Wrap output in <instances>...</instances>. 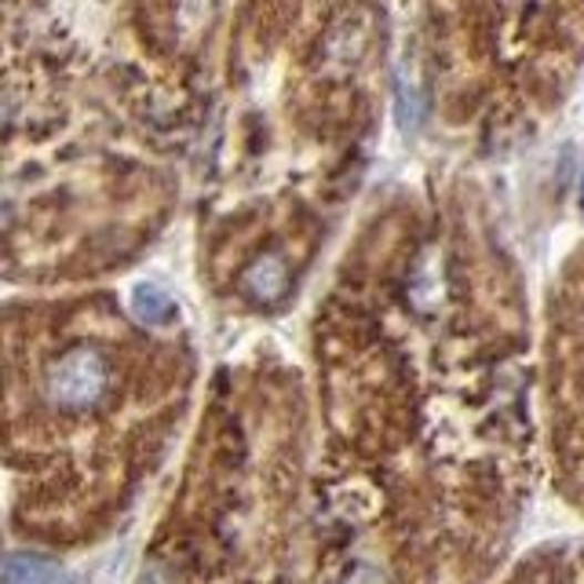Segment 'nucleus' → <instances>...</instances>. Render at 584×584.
<instances>
[{
  "instance_id": "obj_4",
  "label": "nucleus",
  "mask_w": 584,
  "mask_h": 584,
  "mask_svg": "<svg viewBox=\"0 0 584 584\" xmlns=\"http://www.w3.org/2000/svg\"><path fill=\"white\" fill-rule=\"evenodd\" d=\"M4 574H8V584H52L59 581V566L37 555H11Z\"/></svg>"
},
{
  "instance_id": "obj_6",
  "label": "nucleus",
  "mask_w": 584,
  "mask_h": 584,
  "mask_svg": "<svg viewBox=\"0 0 584 584\" xmlns=\"http://www.w3.org/2000/svg\"><path fill=\"white\" fill-rule=\"evenodd\" d=\"M581 208H584V176H581Z\"/></svg>"
},
{
  "instance_id": "obj_2",
  "label": "nucleus",
  "mask_w": 584,
  "mask_h": 584,
  "mask_svg": "<svg viewBox=\"0 0 584 584\" xmlns=\"http://www.w3.org/2000/svg\"><path fill=\"white\" fill-rule=\"evenodd\" d=\"M132 310H135V318L146 321V326H168V321L176 318V304L168 300L165 289H157L151 281L132 289Z\"/></svg>"
},
{
  "instance_id": "obj_1",
  "label": "nucleus",
  "mask_w": 584,
  "mask_h": 584,
  "mask_svg": "<svg viewBox=\"0 0 584 584\" xmlns=\"http://www.w3.org/2000/svg\"><path fill=\"white\" fill-rule=\"evenodd\" d=\"M106 383L110 372L103 355L92 351V347H78V351H66L48 369L44 391L59 409H89L103 399Z\"/></svg>"
},
{
  "instance_id": "obj_5",
  "label": "nucleus",
  "mask_w": 584,
  "mask_h": 584,
  "mask_svg": "<svg viewBox=\"0 0 584 584\" xmlns=\"http://www.w3.org/2000/svg\"><path fill=\"white\" fill-rule=\"evenodd\" d=\"M395 95H399V124L406 132L420 129V117H424V95H420L417 81L409 73H399V84H395Z\"/></svg>"
},
{
  "instance_id": "obj_3",
  "label": "nucleus",
  "mask_w": 584,
  "mask_h": 584,
  "mask_svg": "<svg viewBox=\"0 0 584 584\" xmlns=\"http://www.w3.org/2000/svg\"><path fill=\"white\" fill-rule=\"evenodd\" d=\"M245 285H248V293H253L256 300H264V304L278 300V296L285 293V267H281V259L278 256H264L245 275Z\"/></svg>"
}]
</instances>
